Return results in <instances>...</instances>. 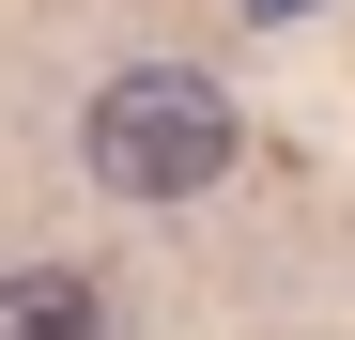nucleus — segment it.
<instances>
[{
    "instance_id": "obj_2",
    "label": "nucleus",
    "mask_w": 355,
    "mask_h": 340,
    "mask_svg": "<svg viewBox=\"0 0 355 340\" xmlns=\"http://www.w3.org/2000/svg\"><path fill=\"white\" fill-rule=\"evenodd\" d=\"M0 340H108V309H93V278L16 263V278H0Z\"/></svg>"
},
{
    "instance_id": "obj_3",
    "label": "nucleus",
    "mask_w": 355,
    "mask_h": 340,
    "mask_svg": "<svg viewBox=\"0 0 355 340\" xmlns=\"http://www.w3.org/2000/svg\"><path fill=\"white\" fill-rule=\"evenodd\" d=\"M248 16H309V0H248Z\"/></svg>"
},
{
    "instance_id": "obj_1",
    "label": "nucleus",
    "mask_w": 355,
    "mask_h": 340,
    "mask_svg": "<svg viewBox=\"0 0 355 340\" xmlns=\"http://www.w3.org/2000/svg\"><path fill=\"white\" fill-rule=\"evenodd\" d=\"M78 155H93L108 201H201L216 170H232V93H216L201 62H124V78L93 93Z\"/></svg>"
}]
</instances>
